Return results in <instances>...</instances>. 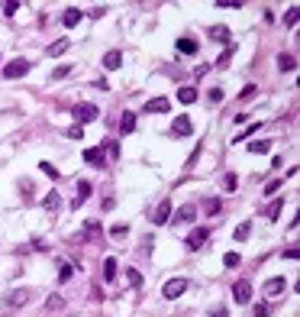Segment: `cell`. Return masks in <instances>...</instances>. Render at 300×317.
Returning a JSON list of instances; mask_svg holds the SVG:
<instances>
[{"label":"cell","mask_w":300,"mask_h":317,"mask_svg":"<svg viewBox=\"0 0 300 317\" xmlns=\"http://www.w3.org/2000/svg\"><path fill=\"white\" fill-rule=\"evenodd\" d=\"M97 116H100V110L94 107V104H77V107H75V120H77V126H81V123H94Z\"/></svg>","instance_id":"cell-1"},{"label":"cell","mask_w":300,"mask_h":317,"mask_svg":"<svg viewBox=\"0 0 300 317\" xmlns=\"http://www.w3.org/2000/svg\"><path fill=\"white\" fill-rule=\"evenodd\" d=\"M249 298H252V282L239 279L236 285H232V301L236 304H249Z\"/></svg>","instance_id":"cell-2"},{"label":"cell","mask_w":300,"mask_h":317,"mask_svg":"<svg viewBox=\"0 0 300 317\" xmlns=\"http://www.w3.org/2000/svg\"><path fill=\"white\" fill-rule=\"evenodd\" d=\"M184 291H187V282H184V279H171V282H165V288H162V294L168 298V301L181 298Z\"/></svg>","instance_id":"cell-3"},{"label":"cell","mask_w":300,"mask_h":317,"mask_svg":"<svg viewBox=\"0 0 300 317\" xmlns=\"http://www.w3.org/2000/svg\"><path fill=\"white\" fill-rule=\"evenodd\" d=\"M26 71H29V62L26 58H13V62L3 68V78H10V81H16V78H23Z\"/></svg>","instance_id":"cell-4"},{"label":"cell","mask_w":300,"mask_h":317,"mask_svg":"<svg viewBox=\"0 0 300 317\" xmlns=\"http://www.w3.org/2000/svg\"><path fill=\"white\" fill-rule=\"evenodd\" d=\"M207 240H210L207 227H197V230H191V236H187V249L197 253V249H203V243H207Z\"/></svg>","instance_id":"cell-5"},{"label":"cell","mask_w":300,"mask_h":317,"mask_svg":"<svg viewBox=\"0 0 300 317\" xmlns=\"http://www.w3.org/2000/svg\"><path fill=\"white\" fill-rule=\"evenodd\" d=\"M152 224L155 227H162V224H171V201L165 198L158 207H155V214H152Z\"/></svg>","instance_id":"cell-6"},{"label":"cell","mask_w":300,"mask_h":317,"mask_svg":"<svg viewBox=\"0 0 300 317\" xmlns=\"http://www.w3.org/2000/svg\"><path fill=\"white\" fill-rule=\"evenodd\" d=\"M207 36H210V39H216V42H223V46H229V39H232V32H229V26H223V23H216V26H210V29H207Z\"/></svg>","instance_id":"cell-7"},{"label":"cell","mask_w":300,"mask_h":317,"mask_svg":"<svg viewBox=\"0 0 300 317\" xmlns=\"http://www.w3.org/2000/svg\"><path fill=\"white\" fill-rule=\"evenodd\" d=\"M26 301H29V288H16L7 294V308H23Z\"/></svg>","instance_id":"cell-8"},{"label":"cell","mask_w":300,"mask_h":317,"mask_svg":"<svg viewBox=\"0 0 300 317\" xmlns=\"http://www.w3.org/2000/svg\"><path fill=\"white\" fill-rule=\"evenodd\" d=\"M171 217H175V224H191L194 217H197V207H194V204H184L181 210H171Z\"/></svg>","instance_id":"cell-9"},{"label":"cell","mask_w":300,"mask_h":317,"mask_svg":"<svg viewBox=\"0 0 300 317\" xmlns=\"http://www.w3.org/2000/svg\"><path fill=\"white\" fill-rule=\"evenodd\" d=\"M171 130H175L177 136H191V133H194V123L187 120L184 114H181V116H175V123H171Z\"/></svg>","instance_id":"cell-10"},{"label":"cell","mask_w":300,"mask_h":317,"mask_svg":"<svg viewBox=\"0 0 300 317\" xmlns=\"http://www.w3.org/2000/svg\"><path fill=\"white\" fill-rule=\"evenodd\" d=\"M287 288V282L281 279V275H275V279H268L265 282V294H268V298H275V294H281Z\"/></svg>","instance_id":"cell-11"},{"label":"cell","mask_w":300,"mask_h":317,"mask_svg":"<svg viewBox=\"0 0 300 317\" xmlns=\"http://www.w3.org/2000/svg\"><path fill=\"white\" fill-rule=\"evenodd\" d=\"M87 194H91V181H77V194H75V201H71V207H81V204L87 201Z\"/></svg>","instance_id":"cell-12"},{"label":"cell","mask_w":300,"mask_h":317,"mask_svg":"<svg viewBox=\"0 0 300 317\" xmlns=\"http://www.w3.org/2000/svg\"><path fill=\"white\" fill-rule=\"evenodd\" d=\"M68 49H71V42H68V39H58V42H52V46L46 49V55H49V58H58V55H65Z\"/></svg>","instance_id":"cell-13"},{"label":"cell","mask_w":300,"mask_h":317,"mask_svg":"<svg viewBox=\"0 0 300 317\" xmlns=\"http://www.w3.org/2000/svg\"><path fill=\"white\" fill-rule=\"evenodd\" d=\"M81 20H84V13H81L77 7H68V10H65V16H62V23L68 26V29H71V26H77Z\"/></svg>","instance_id":"cell-14"},{"label":"cell","mask_w":300,"mask_h":317,"mask_svg":"<svg viewBox=\"0 0 300 317\" xmlns=\"http://www.w3.org/2000/svg\"><path fill=\"white\" fill-rule=\"evenodd\" d=\"M168 107H171V104L165 101V97H152V101L146 104V110H149V114H168Z\"/></svg>","instance_id":"cell-15"},{"label":"cell","mask_w":300,"mask_h":317,"mask_svg":"<svg viewBox=\"0 0 300 317\" xmlns=\"http://www.w3.org/2000/svg\"><path fill=\"white\" fill-rule=\"evenodd\" d=\"M281 210H284V198H275V201L265 207V217H268V220H277V217H281Z\"/></svg>","instance_id":"cell-16"},{"label":"cell","mask_w":300,"mask_h":317,"mask_svg":"<svg viewBox=\"0 0 300 317\" xmlns=\"http://www.w3.org/2000/svg\"><path fill=\"white\" fill-rule=\"evenodd\" d=\"M177 52H184V55H197V39H191V36L177 39Z\"/></svg>","instance_id":"cell-17"},{"label":"cell","mask_w":300,"mask_h":317,"mask_svg":"<svg viewBox=\"0 0 300 317\" xmlns=\"http://www.w3.org/2000/svg\"><path fill=\"white\" fill-rule=\"evenodd\" d=\"M120 65H123V55L116 52V49H113V52H107V55H103V68L116 71V68H120Z\"/></svg>","instance_id":"cell-18"},{"label":"cell","mask_w":300,"mask_h":317,"mask_svg":"<svg viewBox=\"0 0 300 317\" xmlns=\"http://www.w3.org/2000/svg\"><path fill=\"white\" fill-rule=\"evenodd\" d=\"M97 236H100V224H97V220H87V224H84V233H81L77 240H97Z\"/></svg>","instance_id":"cell-19"},{"label":"cell","mask_w":300,"mask_h":317,"mask_svg":"<svg viewBox=\"0 0 300 317\" xmlns=\"http://www.w3.org/2000/svg\"><path fill=\"white\" fill-rule=\"evenodd\" d=\"M42 207H46L49 210V214H55V210H58V207H62V198H58V194H46V198H42Z\"/></svg>","instance_id":"cell-20"},{"label":"cell","mask_w":300,"mask_h":317,"mask_svg":"<svg viewBox=\"0 0 300 317\" xmlns=\"http://www.w3.org/2000/svg\"><path fill=\"white\" fill-rule=\"evenodd\" d=\"M84 162H91V165H100V162H103V149H100V146H94V149H84Z\"/></svg>","instance_id":"cell-21"},{"label":"cell","mask_w":300,"mask_h":317,"mask_svg":"<svg viewBox=\"0 0 300 317\" xmlns=\"http://www.w3.org/2000/svg\"><path fill=\"white\" fill-rule=\"evenodd\" d=\"M277 68H281V71H294V68H297V58L281 52V55H277Z\"/></svg>","instance_id":"cell-22"},{"label":"cell","mask_w":300,"mask_h":317,"mask_svg":"<svg viewBox=\"0 0 300 317\" xmlns=\"http://www.w3.org/2000/svg\"><path fill=\"white\" fill-rule=\"evenodd\" d=\"M116 279V259L110 256V259H103V282H113Z\"/></svg>","instance_id":"cell-23"},{"label":"cell","mask_w":300,"mask_h":317,"mask_svg":"<svg viewBox=\"0 0 300 317\" xmlns=\"http://www.w3.org/2000/svg\"><path fill=\"white\" fill-rule=\"evenodd\" d=\"M177 101L181 104H194L197 101V87H181V91H177Z\"/></svg>","instance_id":"cell-24"},{"label":"cell","mask_w":300,"mask_h":317,"mask_svg":"<svg viewBox=\"0 0 300 317\" xmlns=\"http://www.w3.org/2000/svg\"><path fill=\"white\" fill-rule=\"evenodd\" d=\"M120 130H123V133H132V130H136V114H129V110H126L123 120H120Z\"/></svg>","instance_id":"cell-25"},{"label":"cell","mask_w":300,"mask_h":317,"mask_svg":"<svg viewBox=\"0 0 300 317\" xmlns=\"http://www.w3.org/2000/svg\"><path fill=\"white\" fill-rule=\"evenodd\" d=\"M268 149H271L268 140H255V143H249V152H252V155H262V152H268Z\"/></svg>","instance_id":"cell-26"},{"label":"cell","mask_w":300,"mask_h":317,"mask_svg":"<svg viewBox=\"0 0 300 317\" xmlns=\"http://www.w3.org/2000/svg\"><path fill=\"white\" fill-rule=\"evenodd\" d=\"M249 233H252V224H249V220H242V224L236 227V240H239V243L249 240Z\"/></svg>","instance_id":"cell-27"},{"label":"cell","mask_w":300,"mask_h":317,"mask_svg":"<svg viewBox=\"0 0 300 317\" xmlns=\"http://www.w3.org/2000/svg\"><path fill=\"white\" fill-rule=\"evenodd\" d=\"M71 275H75V265H71V262H58V279L68 282Z\"/></svg>","instance_id":"cell-28"},{"label":"cell","mask_w":300,"mask_h":317,"mask_svg":"<svg viewBox=\"0 0 300 317\" xmlns=\"http://www.w3.org/2000/svg\"><path fill=\"white\" fill-rule=\"evenodd\" d=\"M62 308H65V298H62V294H52V298L46 301V311H62Z\"/></svg>","instance_id":"cell-29"},{"label":"cell","mask_w":300,"mask_h":317,"mask_svg":"<svg viewBox=\"0 0 300 317\" xmlns=\"http://www.w3.org/2000/svg\"><path fill=\"white\" fill-rule=\"evenodd\" d=\"M126 279H129V288H139V285H142V272L129 269V272H126Z\"/></svg>","instance_id":"cell-30"},{"label":"cell","mask_w":300,"mask_h":317,"mask_svg":"<svg viewBox=\"0 0 300 317\" xmlns=\"http://www.w3.org/2000/svg\"><path fill=\"white\" fill-rule=\"evenodd\" d=\"M71 75V65H58V68L52 71V81H62V78H68Z\"/></svg>","instance_id":"cell-31"},{"label":"cell","mask_w":300,"mask_h":317,"mask_svg":"<svg viewBox=\"0 0 300 317\" xmlns=\"http://www.w3.org/2000/svg\"><path fill=\"white\" fill-rule=\"evenodd\" d=\"M223 265H226V269H236V265H239V253H226L223 256Z\"/></svg>","instance_id":"cell-32"},{"label":"cell","mask_w":300,"mask_h":317,"mask_svg":"<svg viewBox=\"0 0 300 317\" xmlns=\"http://www.w3.org/2000/svg\"><path fill=\"white\" fill-rule=\"evenodd\" d=\"M39 169L46 172V175H49V178H52V181H55V178H58V169H55V165H52V162H39Z\"/></svg>","instance_id":"cell-33"},{"label":"cell","mask_w":300,"mask_h":317,"mask_svg":"<svg viewBox=\"0 0 300 317\" xmlns=\"http://www.w3.org/2000/svg\"><path fill=\"white\" fill-rule=\"evenodd\" d=\"M68 140H84V126H68Z\"/></svg>","instance_id":"cell-34"},{"label":"cell","mask_w":300,"mask_h":317,"mask_svg":"<svg viewBox=\"0 0 300 317\" xmlns=\"http://www.w3.org/2000/svg\"><path fill=\"white\" fill-rule=\"evenodd\" d=\"M229 62H232V49H226V52L220 55V58H216V68H226Z\"/></svg>","instance_id":"cell-35"},{"label":"cell","mask_w":300,"mask_h":317,"mask_svg":"<svg viewBox=\"0 0 300 317\" xmlns=\"http://www.w3.org/2000/svg\"><path fill=\"white\" fill-rule=\"evenodd\" d=\"M281 188H284V181H281V178H275V181H268V185H265V194H275V191H281Z\"/></svg>","instance_id":"cell-36"},{"label":"cell","mask_w":300,"mask_h":317,"mask_svg":"<svg viewBox=\"0 0 300 317\" xmlns=\"http://www.w3.org/2000/svg\"><path fill=\"white\" fill-rule=\"evenodd\" d=\"M223 188H226V191H236V188H239V178L236 175H226L223 178Z\"/></svg>","instance_id":"cell-37"},{"label":"cell","mask_w":300,"mask_h":317,"mask_svg":"<svg viewBox=\"0 0 300 317\" xmlns=\"http://www.w3.org/2000/svg\"><path fill=\"white\" fill-rule=\"evenodd\" d=\"M252 133H258V123H249L246 130H242V133L236 136V143H239V140H246V136H252Z\"/></svg>","instance_id":"cell-38"},{"label":"cell","mask_w":300,"mask_h":317,"mask_svg":"<svg viewBox=\"0 0 300 317\" xmlns=\"http://www.w3.org/2000/svg\"><path fill=\"white\" fill-rule=\"evenodd\" d=\"M16 10H20V3H16V0H7V3H3V16H13Z\"/></svg>","instance_id":"cell-39"},{"label":"cell","mask_w":300,"mask_h":317,"mask_svg":"<svg viewBox=\"0 0 300 317\" xmlns=\"http://www.w3.org/2000/svg\"><path fill=\"white\" fill-rule=\"evenodd\" d=\"M284 23H287V26H297V7H291V10H287Z\"/></svg>","instance_id":"cell-40"},{"label":"cell","mask_w":300,"mask_h":317,"mask_svg":"<svg viewBox=\"0 0 300 317\" xmlns=\"http://www.w3.org/2000/svg\"><path fill=\"white\" fill-rule=\"evenodd\" d=\"M203 210H207V214H216V210H220V201H216V198H210V201L203 204Z\"/></svg>","instance_id":"cell-41"},{"label":"cell","mask_w":300,"mask_h":317,"mask_svg":"<svg viewBox=\"0 0 300 317\" xmlns=\"http://www.w3.org/2000/svg\"><path fill=\"white\" fill-rule=\"evenodd\" d=\"M255 91H258V87L249 85V87H242V94H239V97H242V101H249V97H255Z\"/></svg>","instance_id":"cell-42"},{"label":"cell","mask_w":300,"mask_h":317,"mask_svg":"<svg viewBox=\"0 0 300 317\" xmlns=\"http://www.w3.org/2000/svg\"><path fill=\"white\" fill-rule=\"evenodd\" d=\"M268 314H271L268 304H255V317H268Z\"/></svg>","instance_id":"cell-43"},{"label":"cell","mask_w":300,"mask_h":317,"mask_svg":"<svg viewBox=\"0 0 300 317\" xmlns=\"http://www.w3.org/2000/svg\"><path fill=\"white\" fill-rule=\"evenodd\" d=\"M107 155H110V159H120V143H110V146H107Z\"/></svg>","instance_id":"cell-44"},{"label":"cell","mask_w":300,"mask_h":317,"mask_svg":"<svg viewBox=\"0 0 300 317\" xmlns=\"http://www.w3.org/2000/svg\"><path fill=\"white\" fill-rule=\"evenodd\" d=\"M210 101H213V104L223 101V87H213V91H210Z\"/></svg>","instance_id":"cell-45"},{"label":"cell","mask_w":300,"mask_h":317,"mask_svg":"<svg viewBox=\"0 0 300 317\" xmlns=\"http://www.w3.org/2000/svg\"><path fill=\"white\" fill-rule=\"evenodd\" d=\"M110 236H116V240H120V236H126V227H123V224H116L113 230H110Z\"/></svg>","instance_id":"cell-46"},{"label":"cell","mask_w":300,"mask_h":317,"mask_svg":"<svg viewBox=\"0 0 300 317\" xmlns=\"http://www.w3.org/2000/svg\"><path fill=\"white\" fill-rule=\"evenodd\" d=\"M103 13H107V7H94V10H91V13H87V16H94V20H100V16H103Z\"/></svg>","instance_id":"cell-47"},{"label":"cell","mask_w":300,"mask_h":317,"mask_svg":"<svg viewBox=\"0 0 300 317\" xmlns=\"http://www.w3.org/2000/svg\"><path fill=\"white\" fill-rule=\"evenodd\" d=\"M284 256H287V259H300V249H297V246H291V249H287Z\"/></svg>","instance_id":"cell-48"}]
</instances>
